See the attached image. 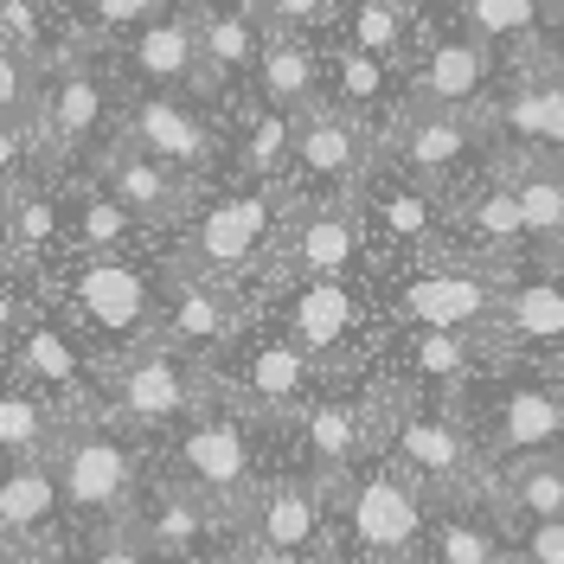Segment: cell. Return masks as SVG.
I'll use <instances>...</instances> for the list:
<instances>
[{
  "label": "cell",
  "instance_id": "cell-1",
  "mask_svg": "<svg viewBox=\"0 0 564 564\" xmlns=\"http://www.w3.org/2000/svg\"><path fill=\"white\" fill-rule=\"evenodd\" d=\"M295 206L289 193H282L276 180H257L245 193H231V199H218V206L199 212V225H193V238H186V276H238L257 250L276 238L282 212Z\"/></svg>",
  "mask_w": 564,
  "mask_h": 564
},
{
  "label": "cell",
  "instance_id": "cell-2",
  "mask_svg": "<svg viewBox=\"0 0 564 564\" xmlns=\"http://www.w3.org/2000/svg\"><path fill=\"white\" fill-rule=\"evenodd\" d=\"M174 481L199 494V507H206L212 520H238L250 507V488H257L250 443H245V430H238V417H193L186 423Z\"/></svg>",
  "mask_w": 564,
  "mask_h": 564
},
{
  "label": "cell",
  "instance_id": "cell-3",
  "mask_svg": "<svg viewBox=\"0 0 564 564\" xmlns=\"http://www.w3.org/2000/svg\"><path fill=\"white\" fill-rule=\"evenodd\" d=\"M347 527L352 545L379 564H404L423 545V488L404 468H372V475H352V500H347Z\"/></svg>",
  "mask_w": 564,
  "mask_h": 564
},
{
  "label": "cell",
  "instance_id": "cell-4",
  "mask_svg": "<svg viewBox=\"0 0 564 564\" xmlns=\"http://www.w3.org/2000/svg\"><path fill=\"white\" fill-rule=\"evenodd\" d=\"M500 289L507 282L475 270V263H449V270H417L398 289L391 315L411 327H456V334H488L500 327Z\"/></svg>",
  "mask_w": 564,
  "mask_h": 564
},
{
  "label": "cell",
  "instance_id": "cell-5",
  "mask_svg": "<svg viewBox=\"0 0 564 564\" xmlns=\"http://www.w3.org/2000/svg\"><path fill=\"white\" fill-rule=\"evenodd\" d=\"M52 475H58V500L70 513H122L135 500L141 462L116 430H77L52 456Z\"/></svg>",
  "mask_w": 564,
  "mask_h": 564
},
{
  "label": "cell",
  "instance_id": "cell-6",
  "mask_svg": "<svg viewBox=\"0 0 564 564\" xmlns=\"http://www.w3.org/2000/svg\"><path fill=\"white\" fill-rule=\"evenodd\" d=\"M70 321L77 327H97L109 340H129L154 321V282L141 263H129L122 250L116 257H84L70 270Z\"/></svg>",
  "mask_w": 564,
  "mask_h": 564
},
{
  "label": "cell",
  "instance_id": "cell-7",
  "mask_svg": "<svg viewBox=\"0 0 564 564\" xmlns=\"http://www.w3.org/2000/svg\"><path fill=\"white\" fill-rule=\"evenodd\" d=\"M289 167H302L308 180H327V186H352V180L372 167V135H366L359 109L321 104V97H315V104L295 116Z\"/></svg>",
  "mask_w": 564,
  "mask_h": 564
},
{
  "label": "cell",
  "instance_id": "cell-8",
  "mask_svg": "<svg viewBox=\"0 0 564 564\" xmlns=\"http://www.w3.org/2000/svg\"><path fill=\"white\" fill-rule=\"evenodd\" d=\"M97 174H104V193L129 212L135 225H180V218L193 212V174H180V167L154 161V154H135L129 141L109 148Z\"/></svg>",
  "mask_w": 564,
  "mask_h": 564
},
{
  "label": "cell",
  "instance_id": "cell-9",
  "mask_svg": "<svg viewBox=\"0 0 564 564\" xmlns=\"http://www.w3.org/2000/svg\"><path fill=\"white\" fill-rule=\"evenodd\" d=\"M391 456L417 488H443V494H468L475 475H481L468 430L449 417H398L391 423Z\"/></svg>",
  "mask_w": 564,
  "mask_h": 564
},
{
  "label": "cell",
  "instance_id": "cell-10",
  "mask_svg": "<svg viewBox=\"0 0 564 564\" xmlns=\"http://www.w3.org/2000/svg\"><path fill=\"white\" fill-rule=\"evenodd\" d=\"M122 141H129L135 154H154V161L180 167V174H206L212 154H218V135L206 129V116L186 109V104H174L167 90H161V97H141V104L129 109Z\"/></svg>",
  "mask_w": 564,
  "mask_h": 564
},
{
  "label": "cell",
  "instance_id": "cell-11",
  "mask_svg": "<svg viewBox=\"0 0 564 564\" xmlns=\"http://www.w3.org/2000/svg\"><path fill=\"white\" fill-rule=\"evenodd\" d=\"M282 327H289V347L302 352L308 366H321V359H334V352L366 327V308H359V295H352L340 276H308L289 295Z\"/></svg>",
  "mask_w": 564,
  "mask_h": 564
},
{
  "label": "cell",
  "instance_id": "cell-12",
  "mask_svg": "<svg viewBox=\"0 0 564 564\" xmlns=\"http://www.w3.org/2000/svg\"><path fill=\"white\" fill-rule=\"evenodd\" d=\"M366 250V206L352 199H327V206L302 212V225L282 245V270L289 276H347Z\"/></svg>",
  "mask_w": 564,
  "mask_h": 564
},
{
  "label": "cell",
  "instance_id": "cell-13",
  "mask_svg": "<svg viewBox=\"0 0 564 564\" xmlns=\"http://www.w3.org/2000/svg\"><path fill=\"white\" fill-rule=\"evenodd\" d=\"M116 411L135 423V430H161L193 411V386H186V366L167 347H141L135 359H122L116 372Z\"/></svg>",
  "mask_w": 564,
  "mask_h": 564
},
{
  "label": "cell",
  "instance_id": "cell-14",
  "mask_svg": "<svg viewBox=\"0 0 564 564\" xmlns=\"http://www.w3.org/2000/svg\"><path fill=\"white\" fill-rule=\"evenodd\" d=\"M488 45L481 39H443L423 52L417 77H411V109H443V116H462V109L481 104L488 90Z\"/></svg>",
  "mask_w": 564,
  "mask_h": 564
},
{
  "label": "cell",
  "instance_id": "cell-15",
  "mask_svg": "<svg viewBox=\"0 0 564 564\" xmlns=\"http://www.w3.org/2000/svg\"><path fill=\"white\" fill-rule=\"evenodd\" d=\"M391 135H398V161H404V174L417 180L423 193L430 186H449L462 174V161H468V122L462 116H443V109H411V116H398L391 122Z\"/></svg>",
  "mask_w": 564,
  "mask_h": 564
},
{
  "label": "cell",
  "instance_id": "cell-16",
  "mask_svg": "<svg viewBox=\"0 0 564 564\" xmlns=\"http://www.w3.org/2000/svg\"><path fill=\"white\" fill-rule=\"evenodd\" d=\"M257 90H263V109H282V116H302V109L321 97V52L308 33H289V26H270L263 45H257Z\"/></svg>",
  "mask_w": 564,
  "mask_h": 564
},
{
  "label": "cell",
  "instance_id": "cell-17",
  "mask_svg": "<svg viewBox=\"0 0 564 564\" xmlns=\"http://www.w3.org/2000/svg\"><path fill=\"white\" fill-rule=\"evenodd\" d=\"M129 65H135L154 90H186V84H199V33H193V7L141 20L135 39H129Z\"/></svg>",
  "mask_w": 564,
  "mask_h": 564
},
{
  "label": "cell",
  "instance_id": "cell-18",
  "mask_svg": "<svg viewBox=\"0 0 564 564\" xmlns=\"http://www.w3.org/2000/svg\"><path fill=\"white\" fill-rule=\"evenodd\" d=\"M564 436V398L545 386H513L488 417V443L500 456H539Z\"/></svg>",
  "mask_w": 564,
  "mask_h": 564
},
{
  "label": "cell",
  "instance_id": "cell-19",
  "mask_svg": "<svg viewBox=\"0 0 564 564\" xmlns=\"http://www.w3.org/2000/svg\"><path fill=\"white\" fill-rule=\"evenodd\" d=\"M58 475L45 456H26V462H0V539L26 545L39 532L58 520Z\"/></svg>",
  "mask_w": 564,
  "mask_h": 564
},
{
  "label": "cell",
  "instance_id": "cell-20",
  "mask_svg": "<svg viewBox=\"0 0 564 564\" xmlns=\"http://www.w3.org/2000/svg\"><path fill=\"white\" fill-rule=\"evenodd\" d=\"M193 33H199V84H206V90L245 77V70L257 65V45H263L250 7H199V13H193Z\"/></svg>",
  "mask_w": 564,
  "mask_h": 564
},
{
  "label": "cell",
  "instance_id": "cell-21",
  "mask_svg": "<svg viewBox=\"0 0 564 564\" xmlns=\"http://www.w3.org/2000/svg\"><path fill=\"white\" fill-rule=\"evenodd\" d=\"M33 129H45L52 148H84V141L104 129V84L84 65H65L52 77L45 104L33 109Z\"/></svg>",
  "mask_w": 564,
  "mask_h": 564
},
{
  "label": "cell",
  "instance_id": "cell-22",
  "mask_svg": "<svg viewBox=\"0 0 564 564\" xmlns=\"http://www.w3.org/2000/svg\"><path fill=\"white\" fill-rule=\"evenodd\" d=\"M250 527H257V545H270V552H308L321 539V488L315 481H276L257 500Z\"/></svg>",
  "mask_w": 564,
  "mask_h": 564
},
{
  "label": "cell",
  "instance_id": "cell-23",
  "mask_svg": "<svg viewBox=\"0 0 564 564\" xmlns=\"http://www.w3.org/2000/svg\"><path fill=\"white\" fill-rule=\"evenodd\" d=\"M500 122H507V135H520L527 148L564 161V77H527V84H513L507 104H500Z\"/></svg>",
  "mask_w": 564,
  "mask_h": 564
},
{
  "label": "cell",
  "instance_id": "cell-24",
  "mask_svg": "<svg viewBox=\"0 0 564 564\" xmlns=\"http://www.w3.org/2000/svg\"><path fill=\"white\" fill-rule=\"evenodd\" d=\"M308 379H315V366L289 347V340H263V347L238 366V391H245L257 411H289V404L308 391Z\"/></svg>",
  "mask_w": 564,
  "mask_h": 564
},
{
  "label": "cell",
  "instance_id": "cell-25",
  "mask_svg": "<svg viewBox=\"0 0 564 564\" xmlns=\"http://www.w3.org/2000/svg\"><path fill=\"white\" fill-rule=\"evenodd\" d=\"M308 449H315L321 488H347V468L366 449V411L359 404H340V398L315 404L308 411Z\"/></svg>",
  "mask_w": 564,
  "mask_h": 564
},
{
  "label": "cell",
  "instance_id": "cell-26",
  "mask_svg": "<svg viewBox=\"0 0 564 564\" xmlns=\"http://www.w3.org/2000/svg\"><path fill=\"white\" fill-rule=\"evenodd\" d=\"M167 321H174V340H186V347H212V340H231V334H238L245 308L231 302V289H218L212 276H193V282H180Z\"/></svg>",
  "mask_w": 564,
  "mask_h": 564
},
{
  "label": "cell",
  "instance_id": "cell-27",
  "mask_svg": "<svg viewBox=\"0 0 564 564\" xmlns=\"http://www.w3.org/2000/svg\"><path fill=\"white\" fill-rule=\"evenodd\" d=\"M500 334L558 347L564 340V282H507L500 289Z\"/></svg>",
  "mask_w": 564,
  "mask_h": 564
},
{
  "label": "cell",
  "instance_id": "cell-28",
  "mask_svg": "<svg viewBox=\"0 0 564 564\" xmlns=\"http://www.w3.org/2000/svg\"><path fill=\"white\" fill-rule=\"evenodd\" d=\"M494 494L513 520H564V462H545V449L513 456V468L494 481Z\"/></svg>",
  "mask_w": 564,
  "mask_h": 564
},
{
  "label": "cell",
  "instance_id": "cell-29",
  "mask_svg": "<svg viewBox=\"0 0 564 564\" xmlns=\"http://www.w3.org/2000/svg\"><path fill=\"white\" fill-rule=\"evenodd\" d=\"M212 527V513L199 507V494L167 481V488H154L148 500V513H141V545L148 552H186V545H199Z\"/></svg>",
  "mask_w": 564,
  "mask_h": 564
},
{
  "label": "cell",
  "instance_id": "cell-30",
  "mask_svg": "<svg viewBox=\"0 0 564 564\" xmlns=\"http://www.w3.org/2000/svg\"><path fill=\"white\" fill-rule=\"evenodd\" d=\"M58 436L52 404L26 386H0V462H26L45 456V443Z\"/></svg>",
  "mask_w": 564,
  "mask_h": 564
},
{
  "label": "cell",
  "instance_id": "cell-31",
  "mask_svg": "<svg viewBox=\"0 0 564 564\" xmlns=\"http://www.w3.org/2000/svg\"><path fill=\"white\" fill-rule=\"evenodd\" d=\"M462 13L481 45H513V39H532L558 13V0H462Z\"/></svg>",
  "mask_w": 564,
  "mask_h": 564
},
{
  "label": "cell",
  "instance_id": "cell-32",
  "mask_svg": "<svg viewBox=\"0 0 564 564\" xmlns=\"http://www.w3.org/2000/svg\"><path fill=\"white\" fill-rule=\"evenodd\" d=\"M513 206H520V231L552 245L564 238V167H539L532 161L527 174L513 180Z\"/></svg>",
  "mask_w": 564,
  "mask_h": 564
},
{
  "label": "cell",
  "instance_id": "cell-33",
  "mask_svg": "<svg viewBox=\"0 0 564 564\" xmlns=\"http://www.w3.org/2000/svg\"><path fill=\"white\" fill-rule=\"evenodd\" d=\"M404 39H411V26H404V13L398 7H386V0H359L347 13V52H359V58H372V65H398L404 58Z\"/></svg>",
  "mask_w": 564,
  "mask_h": 564
},
{
  "label": "cell",
  "instance_id": "cell-34",
  "mask_svg": "<svg viewBox=\"0 0 564 564\" xmlns=\"http://www.w3.org/2000/svg\"><path fill=\"white\" fill-rule=\"evenodd\" d=\"M372 218L386 225L398 245H430L436 238V199L423 193L417 180H404V186H386V193H372Z\"/></svg>",
  "mask_w": 564,
  "mask_h": 564
},
{
  "label": "cell",
  "instance_id": "cell-35",
  "mask_svg": "<svg viewBox=\"0 0 564 564\" xmlns=\"http://www.w3.org/2000/svg\"><path fill=\"white\" fill-rule=\"evenodd\" d=\"M289 141H295V116H282V109L250 116V135L238 141V174H250V180L289 174Z\"/></svg>",
  "mask_w": 564,
  "mask_h": 564
},
{
  "label": "cell",
  "instance_id": "cell-36",
  "mask_svg": "<svg viewBox=\"0 0 564 564\" xmlns=\"http://www.w3.org/2000/svg\"><path fill=\"white\" fill-rule=\"evenodd\" d=\"M423 539H430V558L436 564H500L507 558V545L481 520H468V513H449V520L423 527Z\"/></svg>",
  "mask_w": 564,
  "mask_h": 564
},
{
  "label": "cell",
  "instance_id": "cell-37",
  "mask_svg": "<svg viewBox=\"0 0 564 564\" xmlns=\"http://www.w3.org/2000/svg\"><path fill=\"white\" fill-rule=\"evenodd\" d=\"M411 366H417L423 379H436V386L468 379V366H475V334H456V327H417Z\"/></svg>",
  "mask_w": 564,
  "mask_h": 564
},
{
  "label": "cell",
  "instance_id": "cell-38",
  "mask_svg": "<svg viewBox=\"0 0 564 564\" xmlns=\"http://www.w3.org/2000/svg\"><path fill=\"white\" fill-rule=\"evenodd\" d=\"M20 366L45 379V386H77L84 379V359L77 347L65 340V327L58 321H33V334H26V347H20Z\"/></svg>",
  "mask_w": 564,
  "mask_h": 564
},
{
  "label": "cell",
  "instance_id": "cell-39",
  "mask_svg": "<svg viewBox=\"0 0 564 564\" xmlns=\"http://www.w3.org/2000/svg\"><path fill=\"white\" fill-rule=\"evenodd\" d=\"M135 238V218L116 206L109 193H84V206H77V245L84 257H116V250H129Z\"/></svg>",
  "mask_w": 564,
  "mask_h": 564
},
{
  "label": "cell",
  "instance_id": "cell-40",
  "mask_svg": "<svg viewBox=\"0 0 564 564\" xmlns=\"http://www.w3.org/2000/svg\"><path fill=\"white\" fill-rule=\"evenodd\" d=\"M468 225H475V238H488V245H520L527 231H520V206H513V186L507 180H494L488 193L468 206Z\"/></svg>",
  "mask_w": 564,
  "mask_h": 564
},
{
  "label": "cell",
  "instance_id": "cell-41",
  "mask_svg": "<svg viewBox=\"0 0 564 564\" xmlns=\"http://www.w3.org/2000/svg\"><path fill=\"white\" fill-rule=\"evenodd\" d=\"M39 109V77H33V58L0 45V122H26Z\"/></svg>",
  "mask_w": 564,
  "mask_h": 564
},
{
  "label": "cell",
  "instance_id": "cell-42",
  "mask_svg": "<svg viewBox=\"0 0 564 564\" xmlns=\"http://www.w3.org/2000/svg\"><path fill=\"white\" fill-rule=\"evenodd\" d=\"M39 39H45V7L39 0H0V45L39 58Z\"/></svg>",
  "mask_w": 564,
  "mask_h": 564
},
{
  "label": "cell",
  "instance_id": "cell-43",
  "mask_svg": "<svg viewBox=\"0 0 564 564\" xmlns=\"http://www.w3.org/2000/svg\"><path fill=\"white\" fill-rule=\"evenodd\" d=\"M340 97H347V109L379 104V97H386V65H372V58L347 52V58H340Z\"/></svg>",
  "mask_w": 564,
  "mask_h": 564
},
{
  "label": "cell",
  "instance_id": "cell-44",
  "mask_svg": "<svg viewBox=\"0 0 564 564\" xmlns=\"http://www.w3.org/2000/svg\"><path fill=\"white\" fill-rule=\"evenodd\" d=\"M520 539H513V558L520 564H564V520H520Z\"/></svg>",
  "mask_w": 564,
  "mask_h": 564
},
{
  "label": "cell",
  "instance_id": "cell-45",
  "mask_svg": "<svg viewBox=\"0 0 564 564\" xmlns=\"http://www.w3.org/2000/svg\"><path fill=\"white\" fill-rule=\"evenodd\" d=\"M257 20L289 26V33H308V26H327V20H334V0H263Z\"/></svg>",
  "mask_w": 564,
  "mask_h": 564
},
{
  "label": "cell",
  "instance_id": "cell-46",
  "mask_svg": "<svg viewBox=\"0 0 564 564\" xmlns=\"http://www.w3.org/2000/svg\"><path fill=\"white\" fill-rule=\"evenodd\" d=\"M154 7H161V0H90V13H97L104 26H141Z\"/></svg>",
  "mask_w": 564,
  "mask_h": 564
},
{
  "label": "cell",
  "instance_id": "cell-47",
  "mask_svg": "<svg viewBox=\"0 0 564 564\" xmlns=\"http://www.w3.org/2000/svg\"><path fill=\"white\" fill-rule=\"evenodd\" d=\"M77 564H154V558H148V545H135V539H104V545H90Z\"/></svg>",
  "mask_w": 564,
  "mask_h": 564
},
{
  "label": "cell",
  "instance_id": "cell-48",
  "mask_svg": "<svg viewBox=\"0 0 564 564\" xmlns=\"http://www.w3.org/2000/svg\"><path fill=\"white\" fill-rule=\"evenodd\" d=\"M20 321H26V302H20V289H13V282L0 276V347L20 334Z\"/></svg>",
  "mask_w": 564,
  "mask_h": 564
},
{
  "label": "cell",
  "instance_id": "cell-49",
  "mask_svg": "<svg viewBox=\"0 0 564 564\" xmlns=\"http://www.w3.org/2000/svg\"><path fill=\"white\" fill-rule=\"evenodd\" d=\"M231 564H308V552H270V545H257V552H238Z\"/></svg>",
  "mask_w": 564,
  "mask_h": 564
},
{
  "label": "cell",
  "instance_id": "cell-50",
  "mask_svg": "<svg viewBox=\"0 0 564 564\" xmlns=\"http://www.w3.org/2000/svg\"><path fill=\"white\" fill-rule=\"evenodd\" d=\"M0 564H20V545L13 539H0Z\"/></svg>",
  "mask_w": 564,
  "mask_h": 564
},
{
  "label": "cell",
  "instance_id": "cell-51",
  "mask_svg": "<svg viewBox=\"0 0 564 564\" xmlns=\"http://www.w3.org/2000/svg\"><path fill=\"white\" fill-rule=\"evenodd\" d=\"M7 263H13V250H7V225H0V276H7Z\"/></svg>",
  "mask_w": 564,
  "mask_h": 564
},
{
  "label": "cell",
  "instance_id": "cell-52",
  "mask_svg": "<svg viewBox=\"0 0 564 564\" xmlns=\"http://www.w3.org/2000/svg\"><path fill=\"white\" fill-rule=\"evenodd\" d=\"M212 7H250V0H212Z\"/></svg>",
  "mask_w": 564,
  "mask_h": 564
},
{
  "label": "cell",
  "instance_id": "cell-53",
  "mask_svg": "<svg viewBox=\"0 0 564 564\" xmlns=\"http://www.w3.org/2000/svg\"><path fill=\"white\" fill-rule=\"evenodd\" d=\"M386 7H411V0H386Z\"/></svg>",
  "mask_w": 564,
  "mask_h": 564
},
{
  "label": "cell",
  "instance_id": "cell-54",
  "mask_svg": "<svg viewBox=\"0 0 564 564\" xmlns=\"http://www.w3.org/2000/svg\"><path fill=\"white\" fill-rule=\"evenodd\" d=\"M500 564H520V558H513V552H507V558H500Z\"/></svg>",
  "mask_w": 564,
  "mask_h": 564
}]
</instances>
